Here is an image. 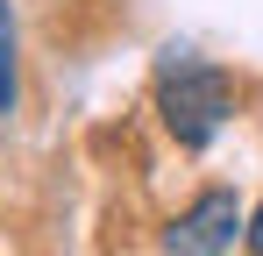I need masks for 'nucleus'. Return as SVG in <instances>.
I'll return each instance as SVG.
<instances>
[{
  "label": "nucleus",
  "mask_w": 263,
  "mask_h": 256,
  "mask_svg": "<svg viewBox=\"0 0 263 256\" xmlns=\"http://www.w3.org/2000/svg\"><path fill=\"white\" fill-rule=\"evenodd\" d=\"M242 235H249L242 199L214 185V192H199V199H192V207L164 228V249H178V256H214V249H235Z\"/></svg>",
  "instance_id": "f03ea898"
},
{
  "label": "nucleus",
  "mask_w": 263,
  "mask_h": 256,
  "mask_svg": "<svg viewBox=\"0 0 263 256\" xmlns=\"http://www.w3.org/2000/svg\"><path fill=\"white\" fill-rule=\"evenodd\" d=\"M14 100H22V71H14V14H7V0H0V114H14Z\"/></svg>",
  "instance_id": "7ed1b4c3"
},
{
  "label": "nucleus",
  "mask_w": 263,
  "mask_h": 256,
  "mask_svg": "<svg viewBox=\"0 0 263 256\" xmlns=\"http://www.w3.org/2000/svg\"><path fill=\"white\" fill-rule=\"evenodd\" d=\"M242 242H249V249H256V256H263V207H256V213H249V235H242Z\"/></svg>",
  "instance_id": "20e7f679"
},
{
  "label": "nucleus",
  "mask_w": 263,
  "mask_h": 256,
  "mask_svg": "<svg viewBox=\"0 0 263 256\" xmlns=\"http://www.w3.org/2000/svg\"><path fill=\"white\" fill-rule=\"evenodd\" d=\"M157 107H164V128H171L185 150H206L220 135V121L235 114V85L214 64H178L171 79H164V93H157Z\"/></svg>",
  "instance_id": "f257e3e1"
}]
</instances>
